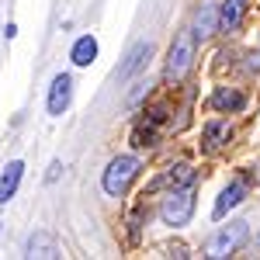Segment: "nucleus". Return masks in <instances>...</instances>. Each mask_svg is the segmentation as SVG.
<instances>
[{
	"label": "nucleus",
	"instance_id": "obj_8",
	"mask_svg": "<svg viewBox=\"0 0 260 260\" xmlns=\"http://www.w3.org/2000/svg\"><path fill=\"white\" fill-rule=\"evenodd\" d=\"M21 174H24V163H21V160H11V163H7V170L0 174V205H7V201L18 194Z\"/></svg>",
	"mask_w": 260,
	"mask_h": 260
},
{
	"label": "nucleus",
	"instance_id": "obj_13",
	"mask_svg": "<svg viewBox=\"0 0 260 260\" xmlns=\"http://www.w3.org/2000/svg\"><path fill=\"white\" fill-rule=\"evenodd\" d=\"M246 98H243L240 90H233V87H219L215 94H212V108L215 111H240Z\"/></svg>",
	"mask_w": 260,
	"mask_h": 260
},
{
	"label": "nucleus",
	"instance_id": "obj_9",
	"mask_svg": "<svg viewBox=\"0 0 260 260\" xmlns=\"http://www.w3.org/2000/svg\"><path fill=\"white\" fill-rule=\"evenodd\" d=\"M243 198H246V180L240 177V180H233V184H229V187L219 194V201H215V219H222L229 208H236Z\"/></svg>",
	"mask_w": 260,
	"mask_h": 260
},
{
	"label": "nucleus",
	"instance_id": "obj_14",
	"mask_svg": "<svg viewBox=\"0 0 260 260\" xmlns=\"http://www.w3.org/2000/svg\"><path fill=\"white\" fill-rule=\"evenodd\" d=\"M28 257H59V246L52 233H35L28 240Z\"/></svg>",
	"mask_w": 260,
	"mask_h": 260
},
{
	"label": "nucleus",
	"instance_id": "obj_11",
	"mask_svg": "<svg viewBox=\"0 0 260 260\" xmlns=\"http://www.w3.org/2000/svg\"><path fill=\"white\" fill-rule=\"evenodd\" d=\"M229 136H233L229 121H208V125H205V149H208V153L222 149V146L229 142Z\"/></svg>",
	"mask_w": 260,
	"mask_h": 260
},
{
	"label": "nucleus",
	"instance_id": "obj_6",
	"mask_svg": "<svg viewBox=\"0 0 260 260\" xmlns=\"http://www.w3.org/2000/svg\"><path fill=\"white\" fill-rule=\"evenodd\" d=\"M149 56H153V45H149V42H139V45H136V49H132L128 56H125V66H121V70H118V83L132 80V77L139 73L142 66L149 62Z\"/></svg>",
	"mask_w": 260,
	"mask_h": 260
},
{
	"label": "nucleus",
	"instance_id": "obj_18",
	"mask_svg": "<svg viewBox=\"0 0 260 260\" xmlns=\"http://www.w3.org/2000/svg\"><path fill=\"white\" fill-rule=\"evenodd\" d=\"M59 170H62V163L56 160V163H52V167H49V180H56V177H59Z\"/></svg>",
	"mask_w": 260,
	"mask_h": 260
},
{
	"label": "nucleus",
	"instance_id": "obj_17",
	"mask_svg": "<svg viewBox=\"0 0 260 260\" xmlns=\"http://www.w3.org/2000/svg\"><path fill=\"white\" fill-rule=\"evenodd\" d=\"M146 94H149V83H146V80L136 83V90H132V98H128V108H136V104H139V101L146 98Z\"/></svg>",
	"mask_w": 260,
	"mask_h": 260
},
{
	"label": "nucleus",
	"instance_id": "obj_4",
	"mask_svg": "<svg viewBox=\"0 0 260 260\" xmlns=\"http://www.w3.org/2000/svg\"><path fill=\"white\" fill-rule=\"evenodd\" d=\"M246 236H250V229H246V222H229V225H222L219 233L212 236V243H208V257H229V253H236L243 243H246Z\"/></svg>",
	"mask_w": 260,
	"mask_h": 260
},
{
	"label": "nucleus",
	"instance_id": "obj_2",
	"mask_svg": "<svg viewBox=\"0 0 260 260\" xmlns=\"http://www.w3.org/2000/svg\"><path fill=\"white\" fill-rule=\"evenodd\" d=\"M136 177H139V160H136V156H115V160L108 163L101 184H104V191H108L111 198H118V194H125V191L132 187Z\"/></svg>",
	"mask_w": 260,
	"mask_h": 260
},
{
	"label": "nucleus",
	"instance_id": "obj_10",
	"mask_svg": "<svg viewBox=\"0 0 260 260\" xmlns=\"http://www.w3.org/2000/svg\"><path fill=\"white\" fill-rule=\"evenodd\" d=\"M246 4L250 0H225L219 7V31H233L236 24L243 21V14H246Z\"/></svg>",
	"mask_w": 260,
	"mask_h": 260
},
{
	"label": "nucleus",
	"instance_id": "obj_1",
	"mask_svg": "<svg viewBox=\"0 0 260 260\" xmlns=\"http://www.w3.org/2000/svg\"><path fill=\"white\" fill-rule=\"evenodd\" d=\"M160 215L167 225H187L191 222V215H194V184H180V187H174L167 198H163V208Z\"/></svg>",
	"mask_w": 260,
	"mask_h": 260
},
{
	"label": "nucleus",
	"instance_id": "obj_5",
	"mask_svg": "<svg viewBox=\"0 0 260 260\" xmlns=\"http://www.w3.org/2000/svg\"><path fill=\"white\" fill-rule=\"evenodd\" d=\"M70 98H73V80L66 73H59L49 87V115H62L70 108Z\"/></svg>",
	"mask_w": 260,
	"mask_h": 260
},
{
	"label": "nucleus",
	"instance_id": "obj_12",
	"mask_svg": "<svg viewBox=\"0 0 260 260\" xmlns=\"http://www.w3.org/2000/svg\"><path fill=\"white\" fill-rule=\"evenodd\" d=\"M180 184H194V170H191L187 163H177V167H170L160 180H153V187H180Z\"/></svg>",
	"mask_w": 260,
	"mask_h": 260
},
{
	"label": "nucleus",
	"instance_id": "obj_16",
	"mask_svg": "<svg viewBox=\"0 0 260 260\" xmlns=\"http://www.w3.org/2000/svg\"><path fill=\"white\" fill-rule=\"evenodd\" d=\"M153 139H156L153 121H149V125H139V128H136V136H132V142H136V146H153Z\"/></svg>",
	"mask_w": 260,
	"mask_h": 260
},
{
	"label": "nucleus",
	"instance_id": "obj_15",
	"mask_svg": "<svg viewBox=\"0 0 260 260\" xmlns=\"http://www.w3.org/2000/svg\"><path fill=\"white\" fill-rule=\"evenodd\" d=\"M94 59H98V42L90 39V35L77 39V45H73V62L77 66H90Z\"/></svg>",
	"mask_w": 260,
	"mask_h": 260
},
{
	"label": "nucleus",
	"instance_id": "obj_3",
	"mask_svg": "<svg viewBox=\"0 0 260 260\" xmlns=\"http://www.w3.org/2000/svg\"><path fill=\"white\" fill-rule=\"evenodd\" d=\"M194 31H180L174 45H170V56H167V77L170 80H184L187 70L194 66Z\"/></svg>",
	"mask_w": 260,
	"mask_h": 260
},
{
	"label": "nucleus",
	"instance_id": "obj_7",
	"mask_svg": "<svg viewBox=\"0 0 260 260\" xmlns=\"http://www.w3.org/2000/svg\"><path fill=\"white\" fill-rule=\"evenodd\" d=\"M219 31V4H201L198 18H194V39H212Z\"/></svg>",
	"mask_w": 260,
	"mask_h": 260
}]
</instances>
